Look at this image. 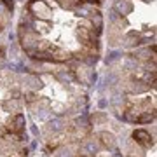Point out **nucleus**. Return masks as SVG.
<instances>
[{
    "instance_id": "4468645a",
    "label": "nucleus",
    "mask_w": 157,
    "mask_h": 157,
    "mask_svg": "<svg viewBox=\"0 0 157 157\" xmlns=\"http://www.w3.org/2000/svg\"><path fill=\"white\" fill-rule=\"evenodd\" d=\"M47 115H49V110L47 108H42V110H35L33 112V117L39 119V121H44V119H47Z\"/></svg>"
},
{
    "instance_id": "ddd939ff",
    "label": "nucleus",
    "mask_w": 157,
    "mask_h": 157,
    "mask_svg": "<svg viewBox=\"0 0 157 157\" xmlns=\"http://www.w3.org/2000/svg\"><path fill=\"white\" fill-rule=\"evenodd\" d=\"M56 77L59 78L61 82H65V84H67V82H72V80H73V75H72L70 72H59Z\"/></svg>"
},
{
    "instance_id": "f3484780",
    "label": "nucleus",
    "mask_w": 157,
    "mask_h": 157,
    "mask_svg": "<svg viewBox=\"0 0 157 157\" xmlns=\"http://www.w3.org/2000/svg\"><path fill=\"white\" fill-rule=\"evenodd\" d=\"M107 105H108L107 100H100V101H98V107H100V108H105Z\"/></svg>"
},
{
    "instance_id": "7ed1b4c3",
    "label": "nucleus",
    "mask_w": 157,
    "mask_h": 157,
    "mask_svg": "<svg viewBox=\"0 0 157 157\" xmlns=\"http://www.w3.org/2000/svg\"><path fill=\"white\" fill-rule=\"evenodd\" d=\"M7 129H9L11 133H21L23 129H25V115H23V113H16L12 119H9Z\"/></svg>"
},
{
    "instance_id": "6ab92c4d",
    "label": "nucleus",
    "mask_w": 157,
    "mask_h": 157,
    "mask_svg": "<svg viewBox=\"0 0 157 157\" xmlns=\"http://www.w3.org/2000/svg\"><path fill=\"white\" fill-rule=\"evenodd\" d=\"M110 157H122V155H121V154H112Z\"/></svg>"
},
{
    "instance_id": "0eeeda50",
    "label": "nucleus",
    "mask_w": 157,
    "mask_h": 157,
    "mask_svg": "<svg viewBox=\"0 0 157 157\" xmlns=\"http://www.w3.org/2000/svg\"><path fill=\"white\" fill-rule=\"evenodd\" d=\"M115 11L119 14H128V12L133 11V4H131V0H117V4H115Z\"/></svg>"
},
{
    "instance_id": "a211bd4d",
    "label": "nucleus",
    "mask_w": 157,
    "mask_h": 157,
    "mask_svg": "<svg viewBox=\"0 0 157 157\" xmlns=\"http://www.w3.org/2000/svg\"><path fill=\"white\" fill-rule=\"evenodd\" d=\"M30 129H32V133H33L35 136H39V129L35 128V126H32V128H30Z\"/></svg>"
},
{
    "instance_id": "6e6552de",
    "label": "nucleus",
    "mask_w": 157,
    "mask_h": 157,
    "mask_svg": "<svg viewBox=\"0 0 157 157\" xmlns=\"http://www.w3.org/2000/svg\"><path fill=\"white\" fill-rule=\"evenodd\" d=\"M23 82L28 86L30 89H40L42 87V80L39 77H35V75H26V77H23Z\"/></svg>"
},
{
    "instance_id": "9b49d317",
    "label": "nucleus",
    "mask_w": 157,
    "mask_h": 157,
    "mask_svg": "<svg viewBox=\"0 0 157 157\" xmlns=\"http://www.w3.org/2000/svg\"><path fill=\"white\" fill-rule=\"evenodd\" d=\"M75 124H77L78 128H82V129H89V126H91V121L87 119V115H82V117H77V121H75Z\"/></svg>"
},
{
    "instance_id": "aec40b11",
    "label": "nucleus",
    "mask_w": 157,
    "mask_h": 157,
    "mask_svg": "<svg viewBox=\"0 0 157 157\" xmlns=\"http://www.w3.org/2000/svg\"><path fill=\"white\" fill-rule=\"evenodd\" d=\"M143 2H148V0H143Z\"/></svg>"
},
{
    "instance_id": "9d476101",
    "label": "nucleus",
    "mask_w": 157,
    "mask_h": 157,
    "mask_svg": "<svg viewBox=\"0 0 157 157\" xmlns=\"http://www.w3.org/2000/svg\"><path fill=\"white\" fill-rule=\"evenodd\" d=\"M84 148H86L87 154H98V152H100V143H98L96 140H89L87 143H86Z\"/></svg>"
},
{
    "instance_id": "2eb2a0df",
    "label": "nucleus",
    "mask_w": 157,
    "mask_h": 157,
    "mask_svg": "<svg viewBox=\"0 0 157 157\" xmlns=\"http://www.w3.org/2000/svg\"><path fill=\"white\" fill-rule=\"evenodd\" d=\"M119 58H121V52L119 51H113V52H110L107 56V63H113V61H117Z\"/></svg>"
},
{
    "instance_id": "423d86ee",
    "label": "nucleus",
    "mask_w": 157,
    "mask_h": 157,
    "mask_svg": "<svg viewBox=\"0 0 157 157\" xmlns=\"http://www.w3.org/2000/svg\"><path fill=\"white\" fill-rule=\"evenodd\" d=\"M63 128H65V121L61 117H54L47 124V131H51V133H59V131H63Z\"/></svg>"
},
{
    "instance_id": "1a4fd4ad",
    "label": "nucleus",
    "mask_w": 157,
    "mask_h": 157,
    "mask_svg": "<svg viewBox=\"0 0 157 157\" xmlns=\"http://www.w3.org/2000/svg\"><path fill=\"white\" fill-rule=\"evenodd\" d=\"M148 89H150L148 82H138V80L133 82L131 87H129V91H131V93H136V94H138V93H145V91H148Z\"/></svg>"
},
{
    "instance_id": "20e7f679",
    "label": "nucleus",
    "mask_w": 157,
    "mask_h": 157,
    "mask_svg": "<svg viewBox=\"0 0 157 157\" xmlns=\"http://www.w3.org/2000/svg\"><path fill=\"white\" fill-rule=\"evenodd\" d=\"M98 136L101 138V143L107 147L108 150H115L117 143H115V136H113L112 133H108V131H101V133H100Z\"/></svg>"
},
{
    "instance_id": "f03ea898",
    "label": "nucleus",
    "mask_w": 157,
    "mask_h": 157,
    "mask_svg": "<svg viewBox=\"0 0 157 157\" xmlns=\"http://www.w3.org/2000/svg\"><path fill=\"white\" fill-rule=\"evenodd\" d=\"M133 141H135L136 145H141V147H150L154 143L150 133L145 131V129H136L135 133H133Z\"/></svg>"
},
{
    "instance_id": "f8f14e48",
    "label": "nucleus",
    "mask_w": 157,
    "mask_h": 157,
    "mask_svg": "<svg viewBox=\"0 0 157 157\" xmlns=\"http://www.w3.org/2000/svg\"><path fill=\"white\" fill-rule=\"evenodd\" d=\"M93 121H94V124H103L108 121V115L105 112H96L94 115H93Z\"/></svg>"
},
{
    "instance_id": "412c9836",
    "label": "nucleus",
    "mask_w": 157,
    "mask_h": 157,
    "mask_svg": "<svg viewBox=\"0 0 157 157\" xmlns=\"http://www.w3.org/2000/svg\"><path fill=\"white\" fill-rule=\"evenodd\" d=\"M82 157H86V155H82Z\"/></svg>"
},
{
    "instance_id": "f257e3e1",
    "label": "nucleus",
    "mask_w": 157,
    "mask_h": 157,
    "mask_svg": "<svg viewBox=\"0 0 157 157\" xmlns=\"http://www.w3.org/2000/svg\"><path fill=\"white\" fill-rule=\"evenodd\" d=\"M30 9H32V12H33L35 16H39V19H44V21L51 19V9L44 0H35V2H32L30 4Z\"/></svg>"
},
{
    "instance_id": "39448f33",
    "label": "nucleus",
    "mask_w": 157,
    "mask_h": 157,
    "mask_svg": "<svg viewBox=\"0 0 157 157\" xmlns=\"http://www.w3.org/2000/svg\"><path fill=\"white\" fill-rule=\"evenodd\" d=\"M21 107H23V101L19 98H11V100L4 101V108L7 112H19Z\"/></svg>"
},
{
    "instance_id": "dca6fc26",
    "label": "nucleus",
    "mask_w": 157,
    "mask_h": 157,
    "mask_svg": "<svg viewBox=\"0 0 157 157\" xmlns=\"http://www.w3.org/2000/svg\"><path fill=\"white\" fill-rule=\"evenodd\" d=\"M58 157H70V150H68V148H67V150H65V148H61Z\"/></svg>"
}]
</instances>
